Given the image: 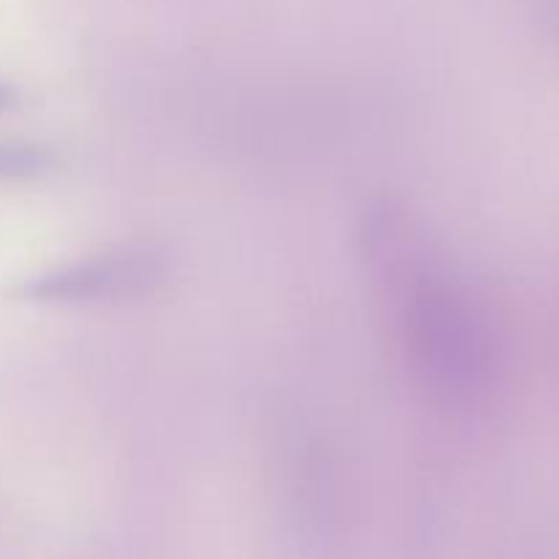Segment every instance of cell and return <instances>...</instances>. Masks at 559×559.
I'll use <instances>...</instances> for the list:
<instances>
[{"label":"cell","mask_w":559,"mask_h":559,"mask_svg":"<svg viewBox=\"0 0 559 559\" xmlns=\"http://www.w3.org/2000/svg\"><path fill=\"white\" fill-rule=\"evenodd\" d=\"M58 156L36 140H5L0 136V183H33L49 175Z\"/></svg>","instance_id":"3"},{"label":"cell","mask_w":559,"mask_h":559,"mask_svg":"<svg viewBox=\"0 0 559 559\" xmlns=\"http://www.w3.org/2000/svg\"><path fill=\"white\" fill-rule=\"evenodd\" d=\"M399 328L420 385L440 404L484 402L500 374V342L489 314L453 273L415 265L399 289Z\"/></svg>","instance_id":"1"},{"label":"cell","mask_w":559,"mask_h":559,"mask_svg":"<svg viewBox=\"0 0 559 559\" xmlns=\"http://www.w3.org/2000/svg\"><path fill=\"white\" fill-rule=\"evenodd\" d=\"M164 276H167L164 260L153 251L118 249L33 273L16 284L14 295L27 304L41 306L104 304V300L151 295L153 289L162 287Z\"/></svg>","instance_id":"2"},{"label":"cell","mask_w":559,"mask_h":559,"mask_svg":"<svg viewBox=\"0 0 559 559\" xmlns=\"http://www.w3.org/2000/svg\"><path fill=\"white\" fill-rule=\"evenodd\" d=\"M20 104H22L20 87H16L14 82H9V80H3V76H0V115L14 112Z\"/></svg>","instance_id":"4"}]
</instances>
